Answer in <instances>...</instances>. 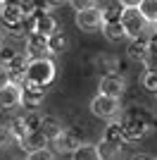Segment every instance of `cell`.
Wrapping results in <instances>:
<instances>
[{"instance_id":"6da1fadb","label":"cell","mask_w":157,"mask_h":160,"mask_svg":"<svg viewBox=\"0 0 157 160\" xmlns=\"http://www.w3.org/2000/svg\"><path fill=\"white\" fill-rule=\"evenodd\" d=\"M117 124H119V129H121L124 141H140V139H145L152 129V115L148 112L143 105H133V108H129L126 112L119 115Z\"/></svg>"},{"instance_id":"7a4b0ae2","label":"cell","mask_w":157,"mask_h":160,"mask_svg":"<svg viewBox=\"0 0 157 160\" xmlns=\"http://www.w3.org/2000/svg\"><path fill=\"white\" fill-rule=\"evenodd\" d=\"M55 74H57V67H55V62L48 55V58H33V60H29L24 79L33 81V84H40V86H50L55 81Z\"/></svg>"},{"instance_id":"3957f363","label":"cell","mask_w":157,"mask_h":160,"mask_svg":"<svg viewBox=\"0 0 157 160\" xmlns=\"http://www.w3.org/2000/svg\"><path fill=\"white\" fill-rule=\"evenodd\" d=\"M91 112L100 120H117L121 115V103L119 98H112V96H105V93H98L91 98Z\"/></svg>"},{"instance_id":"277c9868","label":"cell","mask_w":157,"mask_h":160,"mask_svg":"<svg viewBox=\"0 0 157 160\" xmlns=\"http://www.w3.org/2000/svg\"><path fill=\"white\" fill-rule=\"evenodd\" d=\"M119 22H121V27H124V31H126V38L140 36V33H145V29L150 27V24L143 19V14L138 12V7H121Z\"/></svg>"},{"instance_id":"5b68a950","label":"cell","mask_w":157,"mask_h":160,"mask_svg":"<svg viewBox=\"0 0 157 160\" xmlns=\"http://www.w3.org/2000/svg\"><path fill=\"white\" fill-rule=\"evenodd\" d=\"M19 86H21V105H24L26 110H36V105H40V103L45 100L48 86L33 84V81H29V79H21Z\"/></svg>"},{"instance_id":"8992f818","label":"cell","mask_w":157,"mask_h":160,"mask_svg":"<svg viewBox=\"0 0 157 160\" xmlns=\"http://www.w3.org/2000/svg\"><path fill=\"white\" fill-rule=\"evenodd\" d=\"M76 27L86 33H93L102 27V12L100 7H86V10H76Z\"/></svg>"},{"instance_id":"52a82bcc","label":"cell","mask_w":157,"mask_h":160,"mask_svg":"<svg viewBox=\"0 0 157 160\" xmlns=\"http://www.w3.org/2000/svg\"><path fill=\"white\" fill-rule=\"evenodd\" d=\"M126 91V79L117 72H107L102 74V79L98 84V93H105V96H112V98H121Z\"/></svg>"},{"instance_id":"ba28073f","label":"cell","mask_w":157,"mask_h":160,"mask_svg":"<svg viewBox=\"0 0 157 160\" xmlns=\"http://www.w3.org/2000/svg\"><path fill=\"white\" fill-rule=\"evenodd\" d=\"M24 41H26V58H29V60H33V58H48V55H50L48 36L36 33V31H29L24 36Z\"/></svg>"},{"instance_id":"9c48e42d","label":"cell","mask_w":157,"mask_h":160,"mask_svg":"<svg viewBox=\"0 0 157 160\" xmlns=\"http://www.w3.org/2000/svg\"><path fill=\"white\" fill-rule=\"evenodd\" d=\"M21 105V86L17 81H7L0 86V112L2 110H14Z\"/></svg>"},{"instance_id":"30bf717a","label":"cell","mask_w":157,"mask_h":160,"mask_svg":"<svg viewBox=\"0 0 157 160\" xmlns=\"http://www.w3.org/2000/svg\"><path fill=\"white\" fill-rule=\"evenodd\" d=\"M126 55L136 62H150V48H148V36L140 33V36H133L129 38V48H126Z\"/></svg>"},{"instance_id":"8fae6325","label":"cell","mask_w":157,"mask_h":160,"mask_svg":"<svg viewBox=\"0 0 157 160\" xmlns=\"http://www.w3.org/2000/svg\"><path fill=\"white\" fill-rule=\"evenodd\" d=\"M57 19L52 17L50 12H33L31 14V31L43 33V36H50L52 31H57Z\"/></svg>"},{"instance_id":"7c38bea8","label":"cell","mask_w":157,"mask_h":160,"mask_svg":"<svg viewBox=\"0 0 157 160\" xmlns=\"http://www.w3.org/2000/svg\"><path fill=\"white\" fill-rule=\"evenodd\" d=\"M50 143H52V148H55V153H72L81 141H78L76 132H72V129H62Z\"/></svg>"},{"instance_id":"4fadbf2b","label":"cell","mask_w":157,"mask_h":160,"mask_svg":"<svg viewBox=\"0 0 157 160\" xmlns=\"http://www.w3.org/2000/svg\"><path fill=\"white\" fill-rule=\"evenodd\" d=\"M2 65H5L7 74H10V81H17V84H19V81L24 79V72H26V65H29V58H26V53L21 55L19 50H17L10 60L2 62Z\"/></svg>"},{"instance_id":"5bb4252c","label":"cell","mask_w":157,"mask_h":160,"mask_svg":"<svg viewBox=\"0 0 157 160\" xmlns=\"http://www.w3.org/2000/svg\"><path fill=\"white\" fill-rule=\"evenodd\" d=\"M62 122L55 117V115H40V122H38V132L45 136L48 141H52L55 136H57L59 132H62Z\"/></svg>"},{"instance_id":"9a60e30c","label":"cell","mask_w":157,"mask_h":160,"mask_svg":"<svg viewBox=\"0 0 157 160\" xmlns=\"http://www.w3.org/2000/svg\"><path fill=\"white\" fill-rule=\"evenodd\" d=\"M100 31H102V36L110 43H121V41H126V31L124 27H121V22H102V27H100Z\"/></svg>"},{"instance_id":"2e32d148","label":"cell","mask_w":157,"mask_h":160,"mask_svg":"<svg viewBox=\"0 0 157 160\" xmlns=\"http://www.w3.org/2000/svg\"><path fill=\"white\" fill-rule=\"evenodd\" d=\"M48 143H50V141H48L45 136L38 132V129H33V132H29L26 136H21V139H19V146L24 148L26 153H29V151H38V148H45Z\"/></svg>"},{"instance_id":"e0dca14e","label":"cell","mask_w":157,"mask_h":160,"mask_svg":"<svg viewBox=\"0 0 157 160\" xmlns=\"http://www.w3.org/2000/svg\"><path fill=\"white\" fill-rule=\"evenodd\" d=\"M48 48H50V55H59V53H64L67 48H69V36H67L62 29L52 31L50 36H48Z\"/></svg>"},{"instance_id":"ac0fdd59","label":"cell","mask_w":157,"mask_h":160,"mask_svg":"<svg viewBox=\"0 0 157 160\" xmlns=\"http://www.w3.org/2000/svg\"><path fill=\"white\" fill-rule=\"evenodd\" d=\"M98 155H100V160H117L119 158V153H121V146L119 143H114V141H110V139H100V143L98 146Z\"/></svg>"},{"instance_id":"d6986e66","label":"cell","mask_w":157,"mask_h":160,"mask_svg":"<svg viewBox=\"0 0 157 160\" xmlns=\"http://www.w3.org/2000/svg\"><path fill=\"white\" fill-rule=\"evenodd\" d=\"M72 160H100V155L93 143H78L72 151Z\"/></svg>"},{"instance_id":"ffe728a7","label":"cell","mask_w":157,"mask_h":160,"mask_svg":"<svg viewBox=\"0 0 157 160\" xmlns=\"http://www.w3.org/2000/svg\"><path fill=\"white\" fill-rule=\"evenodd\" d=\"M138 12L143 14V19L148 24H152L157 19V0H140L138 2Z\"/></svg>"},{"instance_id":"44dd1931","label":"cell","mask_w":157,"mask_h":160,"mask_svg":"<svg viewBox=\"0 0 157 160\" xmlns=\"http://www.w3.org/2000/svg\"><path fill=\"white\" fill-rule=\"evenodd\" d=\"M7 129H10V134H12V139H14V141H19L21 136H26V134H29V129H26L24 117H21V115L7 122Z\"/></svg>"},{"instance_id":"7402d4cb","label":"cell","mask_w":157,"mask_h":160,"mask_svg":"<svg viewBox=\"0 0 157 160\" xmlns=\"http://www.w3.org/2000/svg\"><path fill=\"white\" fill-rule=\"evenodd\" d=\"M102 12V22H117L121 17V5L119 2H110L107 7H100Z\"/></svg>"},{"instance_id":"603a6c76","label":"cell","mask_w":157,"mask_h":160,"mask_svg":"<svg viewBox=\"0 0 157 160\" xmlns=\"http://www.w3.org/2000/svg\"><path fill=\"white\" fill-rule=\"evenodd\" d=\"M143 88H145V91H150V93H157V67L145 69V74H143Z\"/></svg>"},{"instance_id":"cb8c5ba5","label":"cell","mask_w":157,"mask_h":160,"mask_svg":"<svg viewBox=\"0 0 157 160\" xmlns=\"http://www.w3.org/2000/svg\"><path fill=\"white\" fill-rule=\"evenodd\" d=\"M105 139H110V141H114V143H124V136H121V129H119V124L117 122H112V124H107V129H105V134H102Z\"/></svg>"},{"instance_id":"d4e9b609","label":"cell","mask_w":157,"mask_h":160,"mask_svg":"<svg viewBox=\"0 0 157 160\" xmlns=\"http://www.w3.org/2000/svg\"><path fill=\"white\" fill-rule=\"evenodd\" d=\"M26 160H55V153L45 146V148H38V151H29Z\"/></svg>"},{"instance_id":"484cf974","label":"cell","mask_w":157,"mask_h":160,"mask_svg":"<svg viewBox=\"0 0 157 160\" xmlns=\"http://www.w3.org/2000/svg\"><path fill=\"white\" fill-rule=\"evenodd\" d=\"M21 117H24V124H26V129H29V132H33V129H38L40 115L36 112V110H26V112L21 115Z\"/></svg>"},{"instance_id":"4316f807","label":"cell","mask_w":157,"mask_h":160,"mask_svg":"<svg viewBox=\"0 0 157 160\" xmlns=\"http://www.w3.org/2000/svg\"><path fill=\"white\" fill-rule=\"evenodd\" d=\"M12 141L14 139H12V134H10V129H7V124H0V153H2Z\"/></svg>"},{"instance_id":"83f0119b","label":"cell","mask_w":157,"mask_h":160,"mask_svg":"<svg viewBox=\"0 0 157 160\" xmlns=\"http://www.w3.org/2000/svg\"><path fill=\"white\" fill-rule=\"evenodd\" d=\"M74 10H86V7H95L98 5V0H67Z\"/></svg>"},{"instance_id":"f1b7e54d","label":"cell","mask_w":157,"mask_h":160,"mask_svg":"<svg viewBox=\"0 0 157 160\" xmlns=\"http://www.w3.org/2000/svg\"><path fill=\"white\" fill-rule=\"evenodd\" d=\"M148 48H150V58L152 55L157 58V31H152L150 36H148Z\"/></svg>"},{"instance_id":"f546056e","label":"cell","mask_w":157,"mask_h":160,"mask_svg":"<svg viewBox=\"0 0 157 160\" xmlns=\"http://www.w3.org/2000/svg\"><path fill=\"white\" fill-rule=\"evenodd\" d=\"M31 2V7H33V12H48L50 7L45 5V0H29Z\"/></svg>"},{"instance_id":"4dcf8cb0","label":"cell","mask_w":157,"mask_h":160,"mask_svg":"<svg viewBox=\"0 0 157 160\" xmlns=\"http://www.w3.org/2000/svg\"><path fill=\"white\" fill-rule=\"evenodd\" d=\"M14 53H17L14 48H5V46H2V48H0V60H2V62H7V60H10V58H12Z\"/></svg>"},{"instance_id":"1f68e13d","label":"cell","mask_w":157,"mask_h":160,"mask_svg":"<svg viewBox=\"0 0 157 160\" xmlns=\"http://www.w3.org/2000/svg\"><path fill=\"white\" fill-rule=\"evenodd\" d=\"M7 81H10V74H7L5 65H2V62H0V86H5Z\"/></svg>"},{"instance_id":"d6a6232c","label":"cell","mask_w":157,"mask_h":160,"mask_svg":"<svg viewBox=\"0 0 157 160\" xmlns=\"http://www.w3.org/2000/svg\"><path fill=\"white\" fill-rule=\"evenodd\" d=\"M131 160H155V155H150V153H136V155H131Z\"/></svg>"},{"instance_id":"836d02e7","label":"cell","mask_w":157,"mask_h":160,"mask_svg":"<svg viewBox=\"0 0 157 160\" xmlns=\"http://www.w3.org/2000/svg\"><path fill=\"white\" fill-rule=\"evenodd\" d=\"M119 5L121 7H138V2H140V0H117Z\"/></svg>"},{"instance_id":"e575fe53","label":"cell","mask_w":157,"mask_h":160,"mask_svg":"<svg viewBox=\"0 0 157 160\" xmlns=\"http://www.w3.org/2000/svg\"><path fill=\"white\" fill-rule=\"evenodd\" d=\"M64 2H67V0H45V5L50 7V10H52V7H59V5H64Z\"/></svg>"},{"instance_id":"d590c367","label":"cell","mask_w":157,"mask_h":160,"mask_svg":"<svg viewBox=\"0 0 157 160\" xmlns=\"http://www.w3.org/2000/svg\"><path fill=\"white\" fill-rule=\"evenodd\" d=\"M150 27H152V29H155V31H157V19H155V22H152V24H150Z\"/></svg>"},{"instance_id":"8d00e7d4","label":"cell","mask_w":157,"mask_h":160,"mask_svg":"<svg viewBox=\"0 0 157 160\" xmlns=\"http://www.w3.org/2000/svg\"><path fill=\"white\" fill-rule=\"evenodd\" d=\"M0 48H2V36H0Z\"/></svg>"},{"instance_id":"74e56055","label":"cell","mask_w":157,"mask_h":160,"mask_svg":"<svg viewBox=\"0 0 157 160\" xmlns=\"http://www.w3.org/2000/svg\"><path fill=\"white\" fill-rule=\"evenodd\" d=\"M0 5H2V0H0Z\"/></svg>"},{"instance_id":"f35d334b","label":"cell","mask_w":157,"mask_h":160,"mask_svg":"<svg viewBox=\"0 0 157 160\" xmlns=\"http://www.w3.org/2000/svg\"><path fill=\"white\" fill-rule=\"evenodd\" d=\"M155 160H157V158H155Z\"/></svg>"}]
</instances>
